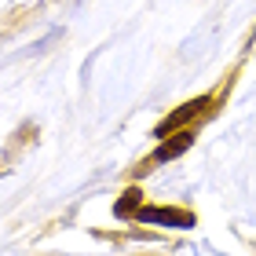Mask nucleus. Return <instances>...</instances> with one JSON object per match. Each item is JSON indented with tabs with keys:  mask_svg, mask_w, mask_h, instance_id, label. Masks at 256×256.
<instances>
[{
	"mask_svg": "<svg viewBox=\"0 0 256 256\" xmlns=\"http://www.w3.org/2000/svg\"><path fill=\"white\" fill-rule=\"evenodd\" d=\"M139 224H165V227H190L194 216L183 208H139Z\"/></svg>",
	"mask_w": 256,
	"mask_h": 256,
	"instance_id": "obj_1",
	"label": "nucleus"
},
{
	"mask_svg": "<svg viewBox=\"0 0 256 256\" xmlns=\"http://www.w3.org/2000/svg\"><path fill=\"white\" fill-rule=\"evenodd\" d=\"M205 106H208V99H205V96H202V99H190V102H183V106H180L176 114H168V118L158 124V136H168L172 128L187 124V121H190V118H198V114H202Z\"/></svg>",
	"mask_w": 256,
	"mask_h": 256,
	"instance_id": "obj_2",
	"label": "nucleus"
},
{
	"mask_svg": "<svg viewBox=\"0 0 256 256\" xmlns=\"http://www.w3.org/2000/svg\"><path fill=\"white\" fill-rule=\"evenodd\" d=\"M190 143H194V136H190V132H183L180 139H165V143L158 146V154L150 158V161H168V158H180V154H183V150H187Z\"/></svg>",
	"mask_w": 256,
	"mask_h": 256,
	"instance_id": "obj_3",
	"label": "nucleus"
},
{
	"mask_svg": "<svg viewBox=\"0 0 256 256\" xmlns=\"http://www.w3.org/2000/svg\"><path fill=\"white\" fill-rule=\"evenodd\" d=\"M139 202H143V194H139V190H128V194L121 198V202H118V205H114V212H118V216H132Z\"/></svg>",
	"mask_w": 256,
	"mask_h": 256,
	"instance_id": "obj_4",
	"label": "nucleus"
}]
</instances>
